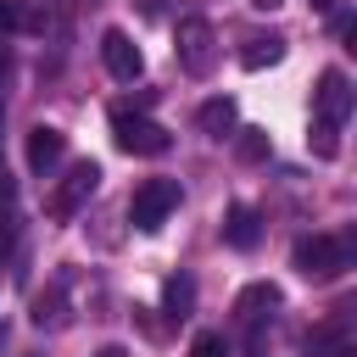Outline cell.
Wrapping results in <instances>:
<instances>
[{"mask_svg": "<svg viewBox=\"0 0 357 357\" xmlns=\"http://www.w3.org/2000/svg\"><path fill=\"white\" fill-rule=\"evenodd\" d=\"M290 268H296L301 279H312V284L340 279V273L351 268V245H346V240H335V234H301V240H296V251H290Z\"/></svg>", "mask_w": 357, "mask_h": 357, "instance_id": "6da1fadb", "label": "cell"}, {"mask_svg": "<svg viewBox=\"0 0 357 357\" xmlns=\"http://www.w3.org/2000/svg\"><path fill=\"white\" fill-rule=\"evenodd\" d=\"M112 139H117V151H128V156H167V151H173V134H167L156 117L128 112V106H112Z\"/></svg>", "mask_w": 357, "mask_h": 357, "instance_id": "7a4b0ae2", "label": "cell"}, {"mask_svg": "<svg viewBox=\"0 0 357 357\" xmlns=\"http://www.w3.org/2000/svg\"><path fill=\"white\" fill-rule=\"evenodd\" d=\"M95 190H100V162H89V156H84V162H73V167H67V178L50 190L45 212H50L56 223H73V218L89 206V195H95Z\"/></svg>", "mask_w": 357, "mask_h": 357, "instance_id": "3957f363", "label": "cell"}, {"mask_svg": "<svg viewBox=\"0 0 357 357\" xmlns=\"http://www.w3.org/2000/svg\"><path fill=\"white\" fill-rule=\"evenodd\" d=\"M173 50H178V67H184L190 78H206V73L218 67V33H212V22H206V17H184Z\"/></svg>", "mask_w": 357, "mask_h": 357, "instance_id": "277c9868", "label": "cell"}, {"mask_svg": "<svg viewBox=\"0 0 357 357\" xmlns=\"http://www.w3.org/2000/svg\"><path fill=\"white\" fill-rule=\"evenodd\" d=\"M173 206H178V178H145V184L134 190V201H128V218H134V229L156 234Z\"/></svg>", "mask_w": 357, "mask_h": 357, "instance_id": "5b68a950", "label": "cell"}, {"mask_svg": "<svg viewBox=\"0 0 357 357\" xmlns=\"http://www.w3.org/2000/svg\"><path fill=\"white\" fill-rule=\"evenodd\" d=\"M351 106H357L351 78H346L340 67H324V73H318V89H312V117L329 123V128H340V123L351 117Z\"/></svg>", "mask_w": 357, "mask_h": 357, "instance_id": "8992f818", "label": "cell"}, {"mask_svg": "<svg viewBox=\"0 0 357 357\" xmlns=\"http://www.w3.org/2000/svg\"><path fill=\"white\" fill-rule=\"evenodd\" d=\"M100 61H106V73H112L117 84H134V78L145 73V56H139V45H134L123 28H106V33H100Z\"/></svg>", "mask_w": 357, "mask_h": 357, "instance_id": "52a82bcc", "label": "cell"}, {"mask_svg": "<svg viewBox=\"0 0 357 357\" xmlns=\"http://www.w3.org/2000/svg\"><path fill=\"white\" fill-rule=\"evenodd\" d=\"M284 296H279V284H268V279H257V284H245L240 296H234V318L245 324V329H257L262 318H273V307H279Z\"/></svg>", "mask_w": 357, "mask_h": 357, "instance_id": "ba28073f", "label": "cell"}, {"mask_svg": "<svg viewBox=\"0 0 357 357\" xmlns=\"http://www.w3.org/2000/svg\"><path fill=\"white\" fill-rule=\"evenodd\" d=\"M195 128H201L206 139H229V134L240 128V106H234V95H212V100H201Z\"/></svg>", "mask_w": 357, "mask_h": 357, "instance_id": "9c48e42d", "label": "cell"}, {"mask_svg": "<svg viewBox=\"0 0 357 357\" xmlns=\"http://www.w3.org/2000/svg\"><path fill=\"white\" fill-rule=\"evenodd\" d=\"M22 156H28V167H33V173H50V167L67 156V134H61V128H50V123H39V128L28 134V145H22Z\"/></svg>", "mask_w": 357, "mask_h": 357, "instance_id": "30bf717a", "label": "cell"}, {"mask_svg": "<svg viewBox=\"0 0 357 357\" xmlns=\"http://www.w3.org/2000/svg\"><path fill=\"white\" fill-rule=\"evenodd\" d=\"M223 240H229L234 251H251V245L262 240V212L245 206V201H234V206L223 212Z\"/></svg>", "mask_w": 357, "mask_h": 357, "instance_id": "8fae6325", "label": "cell"}, {"mask_svg": "<svg viewBox=\"0 0 357 357\" xmlns=\"http://www.w3.org/2000/svg\"><path fill=\"white\" fill-rule=\"evenodd\" d=\"M273 61H284V33H251L245 45H240V67L245 73H262V67H273Z\"/></svg>", "mask_w": 357, "mask_h": 357, "instance_id": "7c38bea8", "label": "cell"}, {"mask_svg": "<svg viewBox=\"0 0 357 357\" xmlns=\"http://www.w3.org/2000/svg\"><path fill=\"white\" fill-rule=\"evenodd\" d=\"M162 312H167V324H184V318L195 312V279H190V273H167V284H162Z\"/></svg>", "mask_w": 357, "mask_h": 357, "instance_id": "4fadbf2b", "label": "cell"}, {"mask_svg": "<svg viewBox=\"0 0 357 357\" xmlns=\"http://www.w3.org/2000/svg\"><path fill=\"white\" fill-rule=\"evenodd\" d=\"M33 324L39 329H61L67 324V279H50V290L33 296Z\"/></svg>", "mask_w": 357, "mask_h": 357, "instance_id": "5bb4252c", "label": "cell"}, {"mask_svg": "<svg viewBox=\"0 0 357 357\" xmlns=\"http://www.w3.org/2000/svg\"><path fill=\"white\" fill-rule=\"evenodd\" d=\"M229 139H234V156L240 162H268L273 156V134L268 128H234Z\"/></svg>", "mask_w": 357, "mask_h": 357, "instance_id": "9a60e30c", "label": "cell"}, {"mask_svg": "<svg viewBox=\"0 0 357 357\" xmlns=\"http://www.w3.org/2000/svg\"><path fill=\"white\" fill-rule=\"evenodd\" d=\"M307 145H312V156H340V128H329V123H318L312 117V128H307Z\"/></svg>", "mask_w": 357, "mask_h": 357, "instance_id": "2e32d148", "label": "cell"}, {"mask_svg": "<svg viewBox=\"0 0 357 357\" xmlns=\"http://www.w3.org/2000/svg\"><path fill=\"white\" fill-rule=\"evenodd\" d=\"M190 357H229V340H223L218 329H201V335L190 340Z\"/></svg>", "mask_w": 357, "mask_h": 357, "instance_id": "e0dca14e", "label": "cell"}, {"mask_svg": "<svg viewBox=\"0 0 357 357\" xmlns=\"http://www.w3.org/2000/svg\"><path fill=\"white\" fill-rule=\"evenodd\" d=\"M22 28V0H0V33Z\"/></svg>", "mask_w": 357, "mask_h": 357, "instance_id": "ac0fdd59", "label": "cell"}, {"mask_svg": "<svg viewBox=\"0 0 357 357\" xmlns=\"http://www.w3.org/2000/svg\"><path fill=\"white\" fill-rule=\"evenodd\" d=\"M11 195H17V184H11V178H6V167H0V212L11 206Z\"/></svg>", "mask_w": 357, "mask_h": 357, "instance_id": "d6986e66", "label": "cell"}, {"mask_svg": "<svg viewBox=\"0 0 357 357\" xmlns=\"http://www.w3.org/2000/svg\"><path fill=\"white\" fill-rule=\"evenodd\" d=\"M134 6H139L145 17H162V11H167V0H134Z\"/></svg>", "mask_w": 357, "mask_h": 357, "instance_id": "ffe728a7", "label": "cell"}, {"mask_svg": "<svg viewBox=\"0 0 357 357\" xmlns=\"http://www.w3.org/2000/svg\"><path fill=\"white\" fill-rule=\"evenodd\" d=\"M329 357H357V340H351V335H346V340H340V346H335V351H329Z\"/></svg>", "mask_w": 357, "mask_h": 357, "instance_id": "44dd1931", "label": "cell"}, {"mask_svg": "<svg viewBox=\"0 0 357 357\" xmlns=\"http://www.w3.org/2000/svg\"><path fill=\"white\" fill-rule=\"evenodd\" d=\"M6 251H11V229L0 223V257H6Z\"/></svg>", "mask_w": 357, "mask_h": 357, "instance_id": "7402d4cb", "label": "cell"}, {"mask_svg": "<svg viewBox=\"0 0 357 357\" xmlns=\"http://www.w3.org/2000/svg\"><path fill=\"white\" fill-rule=\"evenodd\" d=\"M251 6H257V11H279L284 0H251Z\"/></svg>", "mask_w": 357, "mask_h": 357, "instance_id": "603a6c76", "label": "cell"}, {"mask_svg": "<svg viewBox=\"0 0 357 357\" xmlns=\"http://www.w3.org/2000/svg\"><path fill=\"white\" fill-rule=\"evenodd\" d=\"M95 357H128V351H123V346H100Z\"/></svg>", "mask_w": 357, "mask_h": 357, "instance_id": "cb8c5ba5", "label": "cell"}, {"mask_svg": "<svg viewBox=\"0 0 357 357\" xmlns=\"http://www.w3.org/2000/svg\"><path fill=\"white\" fill-rule=\"evenodd\" d=\"M6 67H11V56H6V45H0V78H6Z\"/></svg>", "mask_w": 357, "mask_h": 357, "instance_id": "d4e9b609", "label": "cell"}, {"mask_svg": "<svg viewBox=\"0 0 357 357\" xmlns=\"http://www.w3.org/2000/svg\"><path fill=\"white\" fill-rule=\"evenodd\" d=\"M312 6H318V11H329V6H335V0H312Z\"/></svg>", "mask_w": 357, "mask_h": 357, "instance_id": "484cf974", "label": "cell"}, {"mask_svg": "<svg viewBox=\"0 0 357 357\" xmlns=\"http://www.w3.org/2000/svg\"><path fill=\"white\" fill-rule=\"evenodd\" d=\"M0 123H6V106H0Z\"/></svg>", "mask_w": 357, "mask_h": 357, "instance_id": "4316f807", "label": "cell"}]
</instances>
